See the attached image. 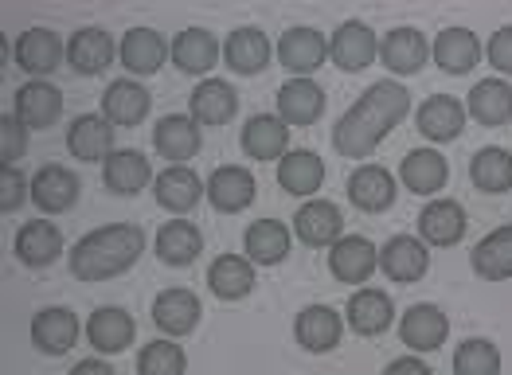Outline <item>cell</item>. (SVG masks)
<instances>
[{
    "label": "cell",
    "mask_w": 512,
    "mask_h": 375,
    "mask_svg": "<svg viewBox=\"0 0 512 375\" xmlns=\"http://www.w3.org/2000/svg\"><path fill=\"white\" fill-rule=\"evenodd\" d=\"M407 110H411L407 86L387 83V79L372 83L356 98V106H348L341 122L333 125V145H337V153H341V157H352V161L372 157L376 145L407 118Z\"/></svg>",
    "instance_id": "cell-1"
},
{
    "label": "cell",
    "mask_w": 512,
    "mask_h": 375,
    "mask_svg": "<svg viewBox=\"0 0 512 375\" xmlns=\"http://www.w3.org/2000/svg\"><path fill=\"white\" fill-rule=\"evenodd\" d=\"M145 250V231L137 223H110L83 235L71 250V274L79 282H106L126 274Z\"/></svg>",
    "instance_id": "cell-2"
},
{
    "label": "cell",
    "mask_w": 512,
    "mask_h": 375,
    "mask_svg": "<svg viewBox=\"0 0 512 375\" xmlns=\"http://www.w3.org/2000/svg\"><path fill=\"white\" fill-rule=\"evenodd\" d=\"M376 55H380V40L360 20H344L341 28L333 32V40H329V59L341 71H364V67H372Z\"/></svg>",
    "instance_id": "cell-3"
},
{
    "label": "cell",
    "mask_w": 512,
    "mask_h": 375,
    "mask_svg": "<svg viewBox=\"0 0 512 375\" xmlns=\"http://www.w3.org/2000/svg\"><path fill=\"white\" fill-rule=\"evenodd\" d=\"M329 270L337 282H368L380 270V250L372 247L364 235H341L329 250Z\"/></svg>",
    "instance_id": "cell-4"
},
{
    "label": "cell",
    "mask_w": 512,
    "mask_h": 375,
    "mask_svg": "<svg viewBox=\"0 0 512 375\" xmlns=\"http://www.w3.org/2000/svg\"><path fill=\"white\" fill-rule=\"evenodd\" d=\"M325 55H329V43H325L321 32H313V28H290L278 40V63L294 79H309L317 67H325Z\"/></svg>",
    "instance_id": "cell-5"
},
{
    "label": "cell",
    "mask_w": 512,
    "mask_h": 375,
    "mask_svg": "<svg viewBox=\"0 0 512 375\" xmlns=\"http://www.w3.org/2000/svg\"><path fill=\"white\" fill-rule=\"evenodd\" d=\"M380 270H384L391 282H403V286L419 282L430 270L427 243L415 239V235H395V239H387V247L380 250Z\"/></svg>",
    "instance_id": "cell-6"
},
{
    "label": "cell",
    "mask_w": 512,
    "mask_h": 375,
    "mask_svg": "<svg viewBox=\"0 0 512 375\" xmlns=\"http://www.w3.org/2000/svg\"><path fill=\"white\" fill-rule=\"evenodd\" d=\"M204 184H208V200H212L215 211L235 215V211H247L255 204L258 184H255V176H251V168L223 165V168H215Z\"/></svg>",
    "instance_id": "cell-7"
},
{
    "label": "cell",
    "mask_w": 512,
    "mask_h": 375,
    "mask_svg": "<svg viewBox=\"0 0 512 375\" xmlns=\"http://www.w3.org/2000/svg\"><path fill=\"white\" fill-rule=\"evenodd\" d=\"M446 333H450V321H446V313L438 309V305H411L407 313H403V321H399V336H403V344L407 348H415V352H434V348H442L446 344Z\"/></svg>",
    "instance_id": "cell-8"
},
{
    "label": "cell",
    "mask_w": 512,
    "mask_h": 375,
    "mask_svg": "<svg viewBox=\"0 0 512 375\" xmlns=\"http://www.w3.org/2000/svg\"><path fill=\"white\" fill-rule=\"evenodd\" d=\"M153 145L169 165H184L200 153V125L192 114H169L153 129Z\"/></svg>",
    "instance_id": "cell-9"
},
{
    "label": "cell",
    "mask_w": 512,
    "mask_h": 375,
    "mask_svg": "<svg viewBox=\"0 0 512 375\" xmlns=\"http://www.w3.org/2000/svg\"><path fill=\"white\" fill-rule=\"evenodd\" d=\"M133 317H129L126 309H118V305H102V309H94L90 313V321H86V340H90V348L94 352H106V356H114V352H126L129 344H133Z\"/></svg>",
    "instance_id": "cell-10"
},
{
    "label": "cell",
    "mask_w": 512,
    "mask_h": 375,
    "mask_svg": "<svg viewBox=\"0 0 512 375\" xmlns=\"http://www.w3.org/2000/svg\"><path fill=\"white\" fill-rule=\"evenodd\" d=\"M79 180H75V172L63 165H43L36 172V180H32V200H36V208L47 211V215H59V211L75 208L79 204Z\"/></svg>",
    "instance_id": "cell-11"
},
{
    "label": "cell",
    "mask_w": 512,
    "mask_h": 375,
    "mask_svg": "<svg viewBox=\"0 0 512 375\" xmlns=\"http://www.w3.org/2000/svg\"><path fill=\"white\" fill-rule=\"evenodd\" d=\"M341 208L329 200H309L301 204V211L294 215V235L305 247H333L341 239Z\"/></svg>",
    "instance_id": "cell-12"
},
{
    "label": "cell",
    "mask_w": 512,
    "mask_h": 375,
    "mask_svg": "<svg viewBox=\"0 0 512 375\" xmlns=\"http://www.w3.org/2000/svg\"><path fill=\"white\" fill-rule=\"evenodd\" d=\"M200 313H204L200 297L192 290H180V286L157 293V301H153V325L169 336H188L200 325Z\"/></svg>",
    "instance_id": "cell-13"
},
{
    "label": "cell",
    "mask_w": 512,
    "mask_h": 375,
    "mask_svg": "<svg viewBox=\"0 0 512 375\" xmlns=\"http://www.w3.org/2000/svg\"><path fill=\"white\" fill-rule=\"evenodd\" d=\"M325 114V90L313 83V79H290L278 90V118L286 125H313Z\"/></svg>",
    "instance_id": "cell-14"
},
{
    "label": "cell",
    "mask_w": 512,
    "mask_h": 375,
    "mask_svg": "<svg viewBox=\"0 0 512 375\" xmlns=\"http://www.w3.org/2000/svg\"><path fill=\"white\" fill-rule=\"evenodd\" d=\"M290 125L278 114H255L243 125V153L255 161H282L290 149Z\"/></svg>",
    "instance_id": "cell-15"
},
{
    "label": "cell",
    "mask_w": 512,
    "mask_h": 375,
    "mask_svg": "<svg viewBox=\"0 0 512 375\" xmlns=\"http://www.w3.org/2000/svg\"><path fill=\"white\" fill-rule=\"evenodd\" d=\"M149 106H153V94L141 83H133V79H114V83L106 86V94H102V118L110 125L145 122Z\"/></svg>",
    "instance_id": "cell-16"
},
{
    "label": "cell",
    "mask_w": 512,
    "mask_h": 375,
    "mask_svg": "<svg viewBox=\"0 0 512 375\" xmlns=\"http://www.w3.org/2000/svg\"><path fill=\"white\" fill-rule=\"evenodd\" d=\"M430 43L423 40V32L415 28H395L380 40V59H384L387 71L395 75H419L427 67Z\"/></svg>",
    "instance_id": "cell-17"
},
{
    "label": "cell",
    "mask_w": 512,
    "mask_h": 375,
    "mask_svg": "<svg viewBox=\"0 0 512 375\" xmlns=\"http://www.w3.org/2000/svg\"><path fill=\"white\" fill-rule=\"evenodd\" d=\"M419 235L430 247H454L466 235V208L458 200H434L419 215Z\"/></svg>",
    "instance_id": "cell-18"
},
{
    "label": "cell",
    "mask_w": 512,
    "mask_h": 375,
    "mask_svg": "<svg viewBox=\"0 0 512 375\" xmlns=\"http://www.w3.org/2000/svg\"><path fill=\"white\" fill-rule=\"evenodd\" d=\"M16 258L24 262V266H32V270H40V266H51L59 254H63V235H59V227L55 223H47V219H32V223H24L20 231H16Z\"/></svg>",
    "instance_id": "cell-19"
},
{
    "label": "cell",
    "mask_w": 512,
    "mask_h": 375,
    "mask_svg": "<svg viewBox=\"0 0 512 375\" xmlns=\"http://www.w3.org/2000/svg\"><path fill=\"white\" fill-rule=\"evenodd\" d=\"M67 149L79 161H106L114 153V125L102 114H79L67 129Z\"/></svg>",
    "instance_id": "cell-20"
},
{
    "label": "cell",
    "mask_w": 512,
    "mask_h": 375,
    "mask_svg": "<svg viewBox=\"0 0 512 375\" xmlns=\"http://www.w3.org/2000/svg\"><path fill=\"white\" fill-rule=\"evenodd\" d=\"M75 340H79V317L71 309L55 305V309H40L32 317V344L47 356H63Z\"/></svg>",
    "instance_id": "cell-21"
},
{
    "label": "cell",
    "mask_w": 512,
    "mask_h": 375,
    "mask_svg": "<svg viewBox=\"0 0 512 375\" xmlns=\"http://www.w3.org/2000/svg\"><path fill=\"white\" fill-rule=\"evenodd\" d=\"M169 51L172 47L161 40V32H153V28H129L126 40L118 43V59H122V67L133 71V75H153V71H161V63H165Z\"/></svg>",
    "instance_id": "cell-22"
},
{
    "label": "cell",
    "mask_w": 512,
    "mask_h": 375,
    "mask_svg": "<svg viewBox=\"0 0 512 375\" xmlns=\"http://www.w3.org/2000/svg\"><path fill=\"white\" fill-rule=\"evenodd\" d=\"M188 110H192L196 125H223L235 118L239 94H235V86L223 83V79H204V83L192 90Z\"/></svg>",
    "instance_id": "cell-23"
},
{
    "label": "cell",
    "mask_w": 512,
    "mask_h": 375,
    "mask_svg": "<svg viewBox=\"0 0 512 375\" xmlns=\"http://www.w3.org/2000/svg\"><path fill=\"white\" fill-rule=\"evenodd\" d=\"M348 200L360 211H387L395 204V176L380 165H360L348 176Z\"/></svg>",
    "instance_id": "cell-24"
},
{
    "label": "cell",
    "mask_w": 512,
    "mask_h": 375,
    "mask_svg": "<svg viewBox=\"0 0 512 375\" xmlns=\"http://www.w3.org/2000/svg\"><path fill=\"white\" fill-rule=\"evenodd\" d=\"M395 321V305L384 290H356L348 297V325L356 336H380Z\"/></svg>",
    "instance_id": "cell-25"
},
{
    "label": "cell",
    "mask_w": 512,
    "mask_h": 375,
    "mask_svg": "<svg viewBox=\"0 0 512 375\" xmlns=\"http://www.w3.org/2000/svg\"><path fill=\"white\" fill-rule=\"evenodd\" d=\"M200 196H208V184H200V176L188 165H169L157 176V204L165 211H192L200 204Z\"/></svg>",
    "instance_id": "cell-26"
},
{
    "label": "cell",
    "mask_w": 512,
    "mask_h": 375,
    "mask_svg": "<svg viewBox=\"0 0 512 375\" xmlns=\"http://www.w3.org/2000/svg\"><path fill=\"white\" fill-rule=\"evenodd\" d=\"M63 114V94L43 79H32L16 90V118L28 129H47L55 125V118Z\"/></svg>",
    "instance_id": "cell-27"
},
{
    "label": "cell",
    "mask_w": 512,
    "mask_h": 375,
    "mask_svg": "<svg viewBox=\"0 0 512 375\" xmlns=\"http://www.w3.org/2000/svg\"><path fill=\"white\" fill-rule=\"evenodd\" d=\"M63 63V43L55 32H47V28H28L20 40H16V67L20 71H28V75H51L55 67Z\"/></svg>",
    "instance_id": "cell-28"
},
{
    "label": "cell",
    "mask_w": 512,
    "mask_h": 375,
    "mask_svg": "<svg viewBox=\"0 0 512 375\" xmlns=\"http://www.w3.org/2000/svg\"><path fill=\"white\" fill-rule=\"evenodd\" d=\"M114 40H110V32H102V28H83V32H75L71 43H67V63H71V71H79V75H102L110 63H114Z\"/></svg>",
    "instance_id": "cell-29"
},
{
    "label": "cell",
    "mask_w": 512,
    "mask_h": 375,
    "mask_svg": "<svg viewBox=\"0 0 512 375\" xmlns=\"http://www.w3.org/2000/svg\"><path fill=\"white\" fill-rule=\"evenodd\" d=\"M270 40H266V32H258V28H239V32H231L227 43H223V59H227V67L235 71V75H258V71H266L270 67Z\"/></svg>",
    "instance_id": "cell-30"
},
{
    "label": "cell",
    "mask_w": 512,
    "mask_h": 375,
    "mask_svg": "<svg viewBox=\"0 0 512 375\" xmlns=\"http://www.w3.org/2000/svg\"><path fill=\"white\" fill-rule=\"evenodd\" d=\"M149 176H153V168H149V157L141 149H114L106 157V168H102L106 188L118 196H137L149 184Z\"/></svg>",
    "instance_id": "cell-31"
},
{
    "label": "cell",
    "mask_w": 512,
    "mask_h": 375,
    "mask_svg": "<svg viewBox=\"0 0 512 375\" xmlns=\"http://www.w3.org/2000/svg\"><path fill=\"white\" fill-rule=\"evenodd\" d=\"M403 184L415 192V196H434L446 188V176H450V165L438 149H411L403 157V168H399Z\"/></svg>",
    "instance_id": "cell-32"
},
{
    "label": "cell",
    "mask_w": 512,
    "mask_h": 375,
    "mask_svg": "<svg viewBox=\"0 0 512 375\" xmlns=\"http://www.w3.org/2000/svg\"><path fill=\"white\" fill-rule=\"evenodd\" d=\"M172 63L184 71V75H208L215 63H219V40L204 28H184L176 40H172Z\"/></svg>",
    "instance_id": "cell-33"
},
{
    "label": "cell",
    "mask_w": 512,
    "mask_h": 375,
    "mask_svg": "<svg viewBox=\"0 0 512 375\" xmlns=\"http://www.w3.org/2000/svg\"><path fill=\"white\" fill-rule=\"evenodd\" d=\"M344 321L329 305H305L298 313V340L305 352H333L341 344Z\"/></svg>",
    "instance_id": "cell-34"
},
{
    "label": "cell",
    "mask_w": 512,
    "mask_h": 375,
    "mask_svg": "<svg viewBox=\"0 0 512 375\" xmlns=\"http://www.w3.org/2000/svg\"><path fill=\"white\" fill-rule=\"evenodd\" d=\"M208 286L223 301H239L255 290V262L243 254H219L208 266Z\"/></svg>",
    "instance_id": "cell-35"
},
{
    "label": "cell",
    "mask_w": 512,
    "mask_h": 375,
    "mask_svg": "<svg viewBox=\"0 0 512 375\" xmlns=\"http://www.w3.org/2000/svg\"><path fill=\"white\" fill-rule=\"evenodd\" d=\"M278 184L290 196H313L325 184V161L313 149H290L278 161Z\"/></svg>",
    "instance_id": "cell-36"
},
{
    "label": "cell",
    "mask_w": 512,
    "mask_h": 375,
    "mask_svg": "<svg viewBox=\"0 0 512 375\" xmlns=\"http://www.w3.org/2000/svg\"><path fill=\"white\" fill-rule=\"evenodd\" d=\"M243 250L255 266H278L290 254V227L278 219H255L243 235Z\"/></svg>",
    "instance_id": "cell-37"
},
{
    "label": "cell",
    "mask_w": 512,
    "mask_h": 375,
    "mask_svg": "<svg viewBox=\"0 0 512 375\" xmlns=\"http://www.w3.org/2000/svg\"><path fill=\"white\" fill-rule=\"evenodd\" d=\"M470 266L485 278V282H505L512 278V223L489 231L470 254Z\"/></svg>",
    "instance_id": "cell-38"
},
{
    "label": "cell",
    "mask_w": 512,
    "mask_h": 375,
    "mask_svg": "<svg viewBox=\"0 0 512 375\" xmlns=\"http://www.w3.org/2000/svg\"><path fill=\"white\" fill-rule=\"evenodd\" d=\"M430 55H434V63L446 75H466L473 63L481 59V43H477L470 28H446V32H438Z\"/></svg>",
    "instance_id": "cell-39"
},
{
    "label": "cell",
    "mask_w": 512,
    "mask_h": 375,
    "mask_svg": "<svg viewBox=\"0 0 512 375\" xmlns=\"http://www.w3.org/2000/svg\"><path fill=\"white\" fill-rule=\"evenodd\" d=\"M419 129L430 141H454L466 129V106L450 94H434L419 106Z\"/></svg>",
    "instance_id": "cell-40"
},
{
    "label": "cell",
    "mask_w": 512,
    "mask_h": 375,
    "mask_svg": "<svg viewBox=\"0 0 512 375\" xmlns=\"http://www.w3.org/2000/svg\"><path fill=\"white\" fill-rule=\"evenodd\" d=\"M466 114L477 118L481 125H493V129L512 122V86L505 79H481L470 90Z\"/></svg>",
    "instance_id": "cell-41"
},
{
    "label": "cell",
    "mask_w": 512,
    "mask_h": 375,
    "mask_svg": "<svg viewBox=\"0 0 512 375\" xmlns=\"http://www.w3.org/2000/svg\"><path fill=\"white\" fill-rule=\"evenodd\" d=\"M204 250V235L196 223L188 219H169L161 231H157V254L165 266H188L196 254Z\"/></svg>",
    "instance_id": "cell-42"
},
{
    "label": "cell",
    "mask_w": 512,
    "mask_h": 375,
    "mask_svg": "<svg viewBox=\"0 0 512 375\" xmlns=\"http://www.w3.org/2000/svg\"><path fill=\"white\" fill-rule=\"evenodd\" d=\"M470 180L481 188V192H489V196L509 192L512 188V153L497 149V145L477 149L470 161Z\"/></svg>",
    "instance_id": "cell-43"
},
{
    "label": "cell",
    "mask_w": 512,
    "mask_h": 375,
    "mask_svg": "<svg viewBox=\"0 0 512 375\" xmlns=\"http://www.w3.org/2000/svg\"><path fill=\"white\" fill-rule=\"evenodd\" d=\"M454 375H501V352L493 340H466L454 352Z\"/></svg>",
    "instance_id": "cell-44"
},
{
    "label": "cell",
    "mask_w": 512,
    "mask_h": 375,
    "mask_svg": "<svg viewBox=\"0 0 512 375\" xmlns=\"http://www.w3.org/2000/svg\"><path fill=\"white\" fill-rule=\"evenodd\" d=\"M184 368H188V356L172 340H153L137 356V372L141 375H184Z\"/></svg>",
    "instance_id": "cell-45"
},
{
    "label": "cell",
    "mask_w": 512,
    "mask_h": 375,
    "mask_svg": "<svg viewBox=\"0 0 512 375\" xmlns=\"http://www.w3.org/2000/svg\"><path fill=\"white\" fill-rule=\"evenodd\" d=\"M24 153H28V125L16 114H4L0 118V157H4V165H16Z\"/></svg>",
    "instance_id": "cell-46"
},
{
    "label": "cell",
    "mask_w": 512,
    "mask_h": 375,
    "mask_svg": "<svg viewBox=\"0 0 512 375\" xmlns=\"http://www.w3.org/2000/svg\"><path fill=\"white\" fill-rule=\"evenodd\" d=\"M28 196V180L20 176L16 165L0 168V211H16Z\"/></svg>",
    "instance_id": "cell-47"
},
{
    "label": "cell",
    "mask_w": 512,
    "mask_h": 375,
    "mask_svg": "<svg viewBox=\"0 0 512 375\" xmlns=\"http://www.w3.org/2000/svg\"><path fill=\"white\" fill-rule=\"evenodd\" d=\"M485 55H489V63H493L501 75H512V24H505V28L493 32V40H489V47H485Z\"/></svg>",
    "instance_id": "cell-48"
},
{
    "label": "cell",
    "mask_w": 512,
    "mask_h": 375,
    "mask_svg": "<svg viewBox=\"0 0 512 375\" xmlns=\"http://www.w3.org/2000/svg\"><path fill=\"white\" fill-rule=\"evenodd\" d=\"M384 375H434V372H430L419 356H399V360H391V364H387Z\"/></svg>",
    "instance_id": "cell-49"
},
{
    "label": "cell",
    "mask_w": 512,
    "mask_h": 375,
    "mask_svg": "<svg viewBox=\"0 0 512 375\" xmlns=\"http://www.w3.org/2000/svg\"><path fill=\"white\" fill-rule=\"evenodd\" d=\"M71 375H114V368L106 360H83V364H75Z\"/></svg>",
    "instance_id": "cell-50"
}]
</instances>
